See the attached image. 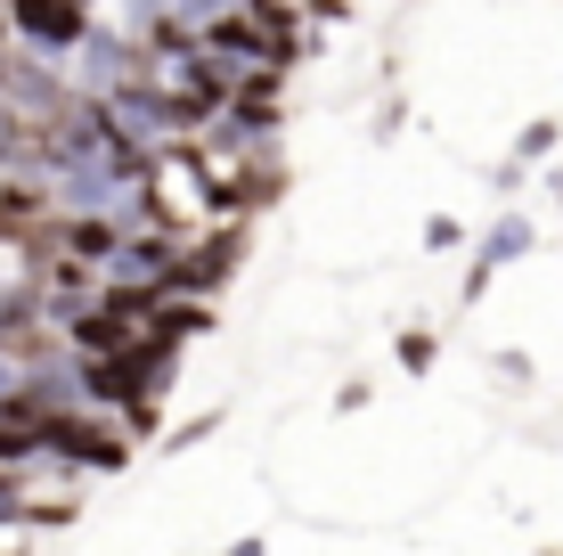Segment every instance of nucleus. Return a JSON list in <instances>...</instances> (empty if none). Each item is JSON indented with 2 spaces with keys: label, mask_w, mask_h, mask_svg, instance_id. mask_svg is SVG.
Here are the masks:
<instances>
[{
  "label": "nucleus",
  "mask_w": 563,
  "mask_h": 556,
  "mask_svg": "<svg viewBox=\"0 0 563 556\" xmlns=\"http://www.w3.org/2000/svg\"><path fill=\"white\" fill-rule=\"evenodd\" d=\"M90 25H99L90 0H0V42L25 57H49V66H66Z\"/></svg>",
  "instance_id": "7ed1b4c3"
},
{
  "label": "nucleus",
  "mask_w": 563,
  "mask_h": 556,
  "mask_svg": "<svg viewBox=\"0 0 563 556\" xmlns=\"http://www.w3.org/2000/svg\"><path fill=\"white\" fill-rule=\"evenodd\" d=\"M42 426H49V467L66 475H123L131 450H140L123 434V417L90 410V401H57V410H42Z\"/></svg>",
  "instance_id": "f257e3e1"
},
{
  "label": "nucleus",
  "mask_w": 563,
  "mask_h": 556,
  "mask_svg": "<svg viewBox=\"0 0 563 556\" xmlns=\"http://www.w3.org/2000/svg\"><path fill=\"white\" fill-rule=\"evenodd\" d=\"M197 42L221 57V66H238V74H254V66H278V74H295V66H310V42H286V33H269V25H254L245 9H229V17H212V25H197Z\"/></svg>",
  "instance_id": "20e7f679"
},
{
  "label": "nucleus",
  "mask_w": 563,
  "mask_h": 556,
  "mask_svg": "<svg viewBox=\"0 0 563 556\" xmlns=\"http://www.w3.org/2000/svg\"><path fill=\"white\" fill-rule=\"evenodd\" d=\"M335 410H343V417L367 410V377H343V385H335Z\"/></svg>",
  "instance_id": "2eb2a0df"
},
{
  "label": "nucleus",
  "mask_w": 563,
  "mask_h": 556,
  "mask_svg": "<svg viewBox=\"0 0 563 556\" xmlns=\"http://www.w3.org/2000/svg\"><path fill=\"white\" fill-rule=\"evenodd\" d=\"M16 515H25V475L0 467V524H16Z\"/></svg>",
  "instance_id": "4468645a"
},
{
  "label": "nucleus",
  "mask_w": 563,
  "mask_h": 556,
  "mask_svg": "<svg viewBox=\"0 0 563 556\" xmlns=\"http://www.w3.org/2000/svg\"><path fill=\"white\" fill-rule=\"evenodd\" d=\"M393 360H400L409 377H433V360H441V336H433V328H400V336H393Z\"/></svg>",
  "instance_id": "0eeeda50"
},
{
  "label": "nucleus",
  "mask_w": 563,
  "mask_h": 556,
  "mask_svg": "<svg viewBox=\"0 0 563 556\" xmlns=\"http://www.w3.org/2000/svg\"><path fill=\"white\" fill-rule=\"evenodd\" d=\"M465 246H474V229H465L457 214H424V254H433V262L465 254Z\"/></svg>",
  "instance_id": "6e6552de"
},
{
  "label": "nucleus",
  "mask_w": 563,
  "mask_h": 556,
  "mask_svg": "<svg viewBox=\"0 0 563 556\" xmlns=\"http://www.w3.org/2000/svg\"><path fill=\"white\" fill-rule=\"evenodd\" d=\"M400 131H409V99H384L376 115H367V140H376V148H393Z\"/></svg>",
  "instance_id": "f8f14e48"
},
{
  "label": "nucleus",
  "mask_w": 563,
  "mask_h": 556,
  "mask_svg": "<svg viewBox=\"0 0 563 556\" xmlns=\"http://www.w3.org/2000/svg\"><path fill=\"white\" fill-rule=\"evenodd\" d=\"M465 254H474V262H465V295H457V303H482L498 271H515V262H531V254H539V221L522 214V205H498V221L482 229Z\"/></svg>",
  "instance_id": "39448f33"
},
{
  "label": "nucleus",
  "mask_w": 563,
  "mask_h": 556,
  "mask_svg": "<svg viewBox=\"0 0 563 556\" xmlns=\"http://www.w3.org/2000/svg\"><path fill=\"white\" fill-rule=\"evenodd\" d=\"M539 172H548V197H555V205H563V164H555V156H548V164H539Z\"/></svg>",
  "instance_id": "f3484780"
},
{
  "label": "nucleus",
  "mask_w": 563,
  "mask_h": 556,
  "mask_svg": "<svg viewBox=\"0 0 563 556\" xmlns=\"http://www.w3.org/2000/svg\"><path fill=\"white\" fill-rule=\"evenodd\" d=\"M482 181H490V197H498V205H515L522 188H531V164H522V156H507V164H490V172H482Z\"/></svg>",
  "instance_id": "9b49d317"
},
{
  "label": "nucleus",
  "mask_w": 563,
  "mask_h": 556,
  "mask_svg": "<svg viewBox=\"0 0 563 556\" xmlns=\"http://www.w3.org/2000/svg\"><path fill=\"white\" fill-rule=\"evenodd\" d=\"M555 148H563V115H539V123H522V131H515V148H507V156H522V164L539 172V164L555 156Z\"/></svg>",
  "instance_id": "423d86ee"
},
{
  "label": "nucleus",
  "mask_w": 563,
  "mask_h": 556,
  "mask_svg": "<svg viewBox=\"0 0 563 556\" xmlns=\"http://www.w3.org/2000/svg\"><path fill=\"white\" fill-rule=\"evenodd\" d=\"M490 377H498L507 393H531V385H539V360L522 352V344H498V352H490Z\"/></svg>",
  "instance_id": "1a4fd4ad"
},
{
  "label": "nucleus",
  "mask_w": 563,
  "mask_h": 556,
  "mask_svg": "<svg viewBox=\"0 0 563 556\" xmlns=\"http://www.w3.org/2000/svg\"><path fill=\"white\" fill-rule=\"evenodd\" d=\"M245 246H254V221H245V214L197 221V229L180 238V262H172L164 295H212V303H221V295H229V279L245 271Z\"/></svg>",
  "instance_id": "f03ea898"
},
{
  "label": "nucleus",
  "mask_w": 563,
  "mask_h": 556,
  "mask_svg": "<svg viewBox=\"0 0 563 556\" xmlns=\"http://www.w3.org/2000/svg\"><path fill=\"white\" fill-rule=\"evenodd\" d=\"M302 9L319 17V25H335V17H343V0H302Z\"/></svg>",
  "instance_id": "dca6fc26"
},
{
  "label": "nucleus",
  "mask_w": 563,
  "mask_h": 556,
  "mask_svg": "<svg viewBox=\"0 0 563 556\" xmlns=\"http://www.w3.org/2000/svg\"><path fill=\"white\" fill-rule=\"evenodd\" d=\"M229 9H245V0H172V17H180L188 33H197V25H212V17H229Z\"/></svg>",
  "instance_id": "ddd939ff"
},
{
  "label": "nucleus",
  "mask_w": 563,
  "mask_h": 556,
  "mask_svg": "<svg viewBox=\"0 0 563 556\" xmlns=\"http://www.w3.org/2000/svg\"><path fill=\"white\" fill-rule=\"evenodd\" d=\"M212 434H221V410H197V417H188V426L155 434V450H164V458H180V450H197V443H212Z\"/></svg>",
  "instance_id": "9d476101"
}]
</instances>
